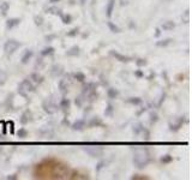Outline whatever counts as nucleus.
Returning <instances> with one entry per match:
<instances>
[{
  "mask_svg": "<svg viewBox=\"0 0 192 180\" xmlns=\"http://www.w3.org/2000/svg\"><path fill=\"white\" fill-rule=\"evenodd\" d=\"M150 162V154L146 149H137L133 154V163L137 168H144Z\"/></svg>",
  "mask_w": 192,
  "mask_h": 180,
  "instance_id": "obj_1",
  "label": "nucleus"
},
{
  "mask_svg": "<svg viewBox=\"0 0 192 180\" xmlns=\"http://www.w3.org/2000/svg\"><path fill=\"white\" fill-rule=\"evenodd\" d=\"M53 175L57 179H66L70 175V169L66 166L57 164L53 167Z\"/></svg>",
  "mask_w": 192,
  "mask_h": 180,
  "instance_id": "obj_2",
  "label": "nucleus"
},
{
  "mask_svg": "<svg viewBox=\"0 0 192 180\" xmlns=\"http://www.w3.org/2000/svg\"><path fill=\"white\" fill-rule=\"evenodd\" d=\"M34 90H35V88H34L32 83H31L29 79H24V80H22V83H21L19 86H18L19 94L23 95L24 97H27V94H28V93H32Z\"/></svg>",
  "mask_w": 192,
  "mask_h": 180,
  "instance_id": "obj_3",
  "label": "nucleus"
},
{
  "mask_svg": "<svg viewBox=\"0 0 192 180\" xmlns=\"http://www.w3.org/2000/svg\"><path fill=\"white\" fill-rule=\"evenodd\" d=\"M19 47H21V42L16 41V40H8L7 42L5 43V46H4V51H5L6 54L11 55L13 54Z\"/></svg>",
  "mask_w": 192,
  "mask_h": 180,
  "instance_id": "obj_4",
  "label": "nucleus"
},
{
  "mask_svg": "<svg viewBox=\"0 0 192 180\" xmlns=\"http://www.w3.org/2000/svg\"><path fill=\"white\" fill-rule=\"evenodd\" d=\"M42 108H43V110L46 112L47 114H54V113L58 110V106H57L51 99H48V100H46V101L43 102Z\"/></svg>",
  "mask_w": 192,
  "mask_h": 180,
  "instance_id": "obj_5",
  "label": "nucleus"
},
{
  "mask_svg": "<svg viewBox=\"0 0 192 180\" xmlns=\"http://www.w3.org/2000/svg\"><path fill=\"white\" fill-rule=\"evenodd\" d=\"M71 83H72V80H71V76L67 75V76H65L62 79H60V82H59V89H60V91L62 93H67L70 89V86H71Z\"/></svg>",
  "mask_w": 192,
  "mask_h": 180,
  "instance_id": "obj_6",
  "label": "nucleus"
},
{
  "mask_svg": "<svg viewBox=\"0 0 192 180\" xmlns=\"http://www.w3.org/2000/svg\"><path fill=\"white\" fill-rule=\"evenodd\" d=\"M83 150L92 157L102 156V154H103V149L101 148V147H84Z\"/></svg>",
  "mask_w": 192,
  "mask_h": 180,
  "instance_id": "obj_7",
  "label": "nucleus"
},
{
  "mask_svg": "<svg viewBox=\"0 0 192 180\" xmlns=\"http://www.w3.org/2000/svg\"><path fill=\"white\" fill-rule=\"evenodd\" d=\"M111 55H112V56H114L116 60H119V61H121V63H129V61L131 60L130 56H126V55L120 54V53L114 52V51H111Z\"/></svg>",
  "mask_w": 192,
  "mask_h": 180,
  "instance_id": "obj_8",
  "label": "nucleus"
},
{
  "mask_svg": "<svg viewBox=\"0 0 192 180\" xmlns=\"http://www.w3.org/2000/svg\"><path fill=\"white\" fill-rule=\"evenodd\" d=\"M114 6H115V0H108L107 6H106V16L108 18L112 17V13L114 11Z\"/></svg>",
  "mask_w": 192,
  "mask_h": 180,
  "instance_id": "obj_9",
  "label": "nucleus"
},
{
  "mask_svg": "<svg viewBox=\"0 0 192 180\" xmlns=\"http://www.w3.org/2000/svg\"><path fill=\"white\" fill-rule=\"evenodd\" d=\"M19 23H21V19L19 18H11V19H8L7 22H6V28L7 29H12V28L17 27Z\"/></svg>",
  "mask_w": 192,
  "mask_h": 180,
  "instance_id": "obj_10",
  "label": "nucleus"
},
{
  "mask_svg": "<svg viewBox=\"0 0 192 180\" xmlns=\"http://www.w3.org/2000/svg\"><path fill=\"white\" fill-rule=\"evenodd\" d=\"M62 72V67L60 65H54L53 67H52V70H51V73H52V76L53 77H58V76H60Z\"/></svg>",
  "mask_w": 192,
  "mask_h": 180,
  "instance_id": "obj_11",
  "label": "nucleus"
},
{
  "mask_svg": "<svg viewBox=\"0 0 192 180\" xmlns=\"http://www.w3.org/2000/svg\"><path fill=\"white\" fill-rule=\"evenodd\" d=\"M85 126V121L84 120H77L72 124V129L73 130H77V131H81L83 130V127Z\"/></svg>",
  "mask_w": 192,
  "mask_h": 180,
  "instance_id": "obj_12",
  "label": "nucleus"
},
{
  "mask_svg": "<svg viewBox=\"0 0 192 180\" xmlns=\"http://www.w3.org/2000/svg\"><path fill=\"white\" fill-rule=\"evenodd\" d=\"M96 89V84L94 83H88L83 86V94H89L90 91H94Z\"/></svg>",
  "mask_w": 192,
  "mask_h": 180,
  "instance_id": "obj_13",
  "label": "nucleus"
},
{
  "mask_svg": "<svg viewBox=\"0 0 192 180\" xmlns=\"http://www.w3.org/2000/svg\"><path fill=\"white\" fill-rule=\"evenodd\" d=\"M66 55L67 56H77V55H79V47L73 46L72 48H70L69 51L66 52Z\"/></svg>",
  "mask_w": 192,
  "mask_h": 180,
  "instance_id": "obj_14",
  "label": "nucleus"
},
{
  "mask_svg": "<svg viewBox=\"0 0 192 180\" xmlns=\"http://www.w3.org/2000/svg\"><path fill=\"white\" fill-rule=\"evenodd\" d=\"M161 28L163 30H173L175 28V23H173L172 21H167L161 25Z\"/></svg>",
  "mask_w": 192,
  "mask_h": 180,
  "instance_id": "obj_15",
  "label": "nucleus"
},
{
  "mask_svg": "<svg viewBox=\"0 0 192 180\" xmlns=\"http://www.w3.org/2000/svg\"><path fill=\"white\" fill-rule=\"evenodd\" d=\"M31 113L29 110H27V112H24L23 115H22V119H21V123L22 124H28L29 121L31 120Z\"/></svg>",
  "mask_w": 192,
  "mask_h": 180,
  "instance_id": "obj_16",
  "label": "nucleus"
},
{
  "mask_svg": "<svg viewBox=\"0 0 192 180\" xmlns=\"http://www.w3.org/2000/svg\"><path fill=\"white\" fill-rule=\"evenodd\" d=\"M8 8H10V4L6 2V1H4V2H1V4H0V11H1L2 16H6Z\"/></svg>",
  "mask_w": 192,
  "mask_h": 180,
  "instance_id": "obj_17",
  "label": "nucleus"
},
{
  "mask_svg": "<svg viewBox=\"0 0 192 180\" xmlns=\"http://www.w3.org/2000/svg\"><path fill=\"white\" fill-rule=\"evenodd\" d=\"M31 56H32V51H27L24 55L22 56V64H27L29 60L31 59Z\"/></svg>",
  "mask_w": 192,
  "mask_h": 180,
  "instance_id": "obj_18",
  "label": "nucleus"
},
{
  "mask_svg": "<svg viewBox=\"0 0 192 180\" xmlns=\"http://www.w3.org/2000/svg\"><path fill=\"white\" fill-rule=\"evenodd\" d=\"M143 129H144L143 125H142L140 123H137V124H135V125H133V127H132V131H133L135 134H139V133H142Z\"/></svg>",
  "mask_w": 192,
  "mask_h": 180,
  "instance_id": "obj_19",
  "label": "nucleus"
},
{
  "mask_svg": "<svg viewBox=\"0 0 192 180\" xmlns=\"http://www.w3.org/2000/svg\"><path fill=\"white\" fill-rule=\"evenodd\" d=\"M30 78L32 79V82H35V83H42V80H43V78H42V76H40L38 73H36V72H34V73H31L30 75Z\"/></svg>",
  "mask_w": 192,
  "mask_h": 180,
  "instance_id": "obj_20",
  "label": "nucleus"
},
{
  "mask_svg": "<svg viewBox=\"0 0 192 180\" xmlns=\"http://www.w3.org/2000/svg\"><path fill=\"white\" fill-rule=\"evenodd\" d=\"M172 41H173L172 39H166V40H162V41H157L156 42V46L157 47H166V46H168V45L172 43Z\"/></svg>",
  "mask_w": 192,
  "mask_h": 180,
  "instance_id": "obj_21",
  "label": "nucleus"
},
{
  "mask_svg": "<svg viewBox=\"0 0 192 180\" xmlns=\"http://www.w3.org/2000/svg\"><path fill=\"white\" fill-rule=\"evenodd\" d=\"M107 95H108V97H109V99H112V100H113V99H115V97L119 95V93H118V90H116V89L109 88V89H108V91H107Z\"/></svg>",
  "mask_w": 192,
  "mask_h": 180,
  "instance_id": "obj_22",
  "label": "nucleus"
},
{
  "mask_svg": "<svg viewBox=\"0 0 192 180\" xmlns=\"http://www.w3.org/2000/svg\"><path fill=\"white\" fill-rule=\"evenodd\" d=\"M101 124H102V123H101L100 118L95 117V118H92L91 120L89 121V124H88V125L90 126V127H94V126H100Z\"/></svg>",
  "mask_w": 192,
  "mask_h": 180,
  "instance_id": "obj_23",
  "label": "nucleus"
},
{
  "mask_svg": "<svg viewBox=\"0 0 192 180\" xmlns=\"http://www.w3.org/2000/svg\"><path fill=\"white\" fill-rule=\"evenodd\" d=\"M47 12H49V13H52V15H59V16H60V17L62 16V10H59V8L55 7V6H53V7L47 8Z\"/></svg>",
  "mask_w": 192,
  "mask_h": 180,
  "instance_id": "obj_24",
  "label": "nucleus"
},
{
  "mask_svg": "<svg viewBox=\"0 0 192 180\" xmlns=\"http://www.w3.org/2000/svg\"><path fill=\"white\" fill-rule=\"evenodd\" d=\"M126 102L131 103V105H140L142 103V99H139V97H130V99L126 100Z\"/></svg>",
  "mask_w": 192,
  "mask_h": 180,
  "instance_id": "obj_25",
  "label": "nucleus"
},
{
  "mask_svg": "<svg viewBox=\"0 0 192 180\" xmlns=\"http://www.w3.org/2000/svg\"><path fill=\"white\" fill-rule=\"evenodd\" d=\"M59 107H60V108H62V109H66V108H69V107H70V101L67 100V99H62V101H60V103H59Z\"/></svg>",
  "mask_w": 192,
  "mask_h": 180,
  "instance_id": "obj_26",
  "label": "nucleus"
},
{
  "mask_svg": "<svg viewBox=\"0 0 192 180\" xmlns=\"http://www.w3.org/2000/svg\"><path fill=\"white\" fill-rule=\"evenodd\" d=\"M53 53H54L53 47H47L41 51V55H51V54H53Z\"/></svg>",
  "mask_w": 192,
  "mask_h": 180,
  "instance_id": "obj_27",
  "label": "nucleus"
},
{
  "mask_svg": "<svg viewBox=\"0 0 192 180\" xmlns=\"http://www.w3.org/2000/svg\"><path fill=\"white\" fill-rule=\"evenodd\" d=\"M107 25H108V28L111 29V32H120V28H119V27H116V25H115V24H113L112 22H108Z\"/></svg>",
  "mask_w": 192,
  "mask_h": 180,
  "instance_id": "obj_28",
  "label": "nucleus"
},
{
  "mask_svg": "<svg viewBox=\"0 0 192 180\" xmlns=\"http://www.w3.org/2000/svg\"><path fill=\"white\" fill-rule=\"evenodd\" d=\"M183 121H184V120H183V119H180V120H179V123L175 124V125H172V124H170V125H169V130H170V131H178V130L180 129L181 124H183Z\"/></svg>",
  "mask_w": 192,
  "mask_h": 180,
  "instance_id": "obj_29",
  "label": "nucleus"
},
{
  "mask_svg": "<svg viewBox=\"0 0 192 180\" xmlns=\"http://www.w3.org/2000/svg\"><path fill=\"white\" fill-rule=\"evenodd\" d=\"M73 76H75V78H76L78 82H84V80H85L84 73H82V72H76Z\"/></svg>",
  "mask_w": 192,
  "mask_h": 180,
  "instance_id": "obj_30",
  "label": "nucleus"
},
{
  "mask_svg": "<svg viewBox=\"0 0 192 180\" xmlns=\"http://www.w3.org/2000/svg\"><path fill=\"white\" fill-rule=\"evenodd\" d=\"M173 161V157L170 156V155H163V156L161 157V162L162 163H169V162H172Z\"/></svg>",
  "mask_w": 192,
  "mask_h": 180,
  "instance_id": "obj_31",
  "label": "nucleus"
},
{
  "mask_svg": "<svg viewBox=\"0 0 192 180\" xmlns=\"http://www.w3.org/2000/svg\"><path fill=\"white\" fill-rule=\"evenodd\" d=\"M62 23H65V24H70L72 22V17L70 16V15H64V13H62Z\"/></svg>",
  "mask_w": 192,
  "mask_h": 180,
  "instance_id": "obj_32",
  "label": "nucleus"
},
{
  "mask_svg": "<svg viewBox=\"0 0 192 180\" xmlns=\"http://www.w3.org/2000/svg\"><path fill=\"white\" fill-rule=\"evenodd\" d=\"M6 78H7V75H6L5 72L0 71V85L5 83V80H6Z\"/></svg>",
  "mask_w": 192,
  "mask_h": 180,
  "instance_id": "obj_33",
  "label": "nucleus"
},
{
  "mask_svg": "<svg viewBox=\"0 0 192 180\" xmlns=\"http://www.w3.org/2000/svg\"><path fill=\"white\" fill-rule=\"evenodd\" d=\"M113 110H114L113 106H112V105H108L107 109L105 110V115H112V114H113Z\"/></svg>",
  "mask_w": 192,
  "mask_h": 180,
  "instance_id": "obj_34",
  "label": "nucleus"
},
{
  "mask_svg": "<svg viewBox=\"0 0 192 180\" xmlns=\"http://www.w3.org/2000/svg\"><path fill=\"white\" fill-rule=\"evenodd\" d=\"M34 21H35V24H36V25H42V23H43V18H42V16H35Z\"/></svg>",
  "mask_w": 192,
  "mask_h": 180,
  "instance_id": "obj_35",
  "label": "nucleus"
},
{
  "mask_svg": "<svg viewBox=\"0 0 192 180\" xmlns=\"http://www.w3.org/2000/svg\"><path fill=\"white\" fill-rule=\"evenodd\" d=\"M157 120H159L157 114H156V113H151V114H150V123H151V124H155Z\"/></svg>",
  "mask_w": 192,
  "mask_h": 180,
  "instance_id": "obj_36",
  "label": "nucleus"
},
{
  "mask_svg": "<svg viewBox=\"0 0 192 180\" xmlns=\"http://www.w3.org/2000/svg\"><path fill=\"white\" fill-rule=\"evenodd\" d=\"M132 180H146L148 179V177H143V175H138V174H135V175H132Z\"/></svg>",
  "mask_w": 192,
  "mask_h": 180,
  "instance_id": "obj_37",
  "label": "nucleus"
},
{
  "mask_svg": "<svg viewBox=\"0 0 192 180\" xmlns=\"http://www.w3.org/2000/svg\"><path fill=\"white\" fill-rule=\"evenodd\" d=\"M17 134L21 137V138H24V137H27V134H28V132H27V130H24V129H21L18 132H17Z\"/></svg>",
  "mask_w": 192,
  "mask_h": 180,
  "instance_id": "obj_38",
  "label": "nucleus"
},
{
  "mask_svg": "<svg viewBox=\"0 0 192 180\" xmlns=\"http://www.w3.org/2000/svg\"><path fill=\"white\" fill-rule=\"evenodd\" d=\"M77 34H78V29H77V28H75V29L70 30V32H67L66 35H67V36H70V37H72V36H76Z\"/></svg>",
  "mask_w": 192,
  "mask_h": 180,
  "instance_id": "obj_39",
  "label": "nucleus"
},
{
  "mask_svg": "<svg viewBox=\"0 0 192 180\" xmlns=\"http://www.w3.org/2000/svg\"><path fill=\"white\" fill-rule=\"evenodd\" d=\"M106 164H107V162H106V161H101V162H99L97 167H96V171H97V172H99V171H101V169H102V168H103Z\"/></svg>",
  "mask_w": 192,
  "mask_h": 180,
  "instance_id": "obj_40",
  "label": "nucleus"
},
{
  "mask_svg": "<svg viewBox=\"0 0 192 180\" xmlns=\"http://www.w3.org/2000/svg\"><path fill=\"white\" fill-rule=\"evenodd\" d=\"M136 64H137L138 66H145V65H146V60H145V59H138V60L136 61Z\"/></svg>",
  "mask_w": 192,
  "mask_h": 180,
  "instance_id": "obj_41",
  "label": "nucleus"
},
{
  "mask_svg": "<svg viewBox=\"0 0 192 180\" xmlns=\"http://www.w3.org/2000/svg\"><path fill=\"white\" fill-rule=\"evenodd\" d=\"M142 132H143V134H144V137H143V138H144V139H149V136H150L149 131H148L146 129H143V131H142Z\"/></svg>",
  "mask_w": 192,
  "mask_h": 180,
  "instance_id": "obj_42",
  "label": "nucleus"
},
{
  "mask_svg": "<svg viewBox=\"0 0 192 180\" xmlns=\"http://www.w3.org/2000/svg\"><path fill=\"white\" fill-rule=\"evenodd\" d=\"M75 102H76V105L78 106V107H81V106H82V103H83V101H82V97H77Z\"/></svg>",
  "mask_w": 192,
  "mask_h": 180,
  "instance_id": "obj_43",
  "label": "nucleus"
},
{
  "mask_svg": "<svg viewBox=\"0 0 192 180\" xmlns=\"http://www.w3.org/2000/svg\"><path fill=\"white\" fill-rule=\"evenodd\" d=\"M131 0H120V4L123 5V6H125V5H129L130 4Z\"/></svg>",
  "mask_w": 192,
  "mask_h": 180,
  "instance_id": "obj_44",
  "label": "nucleus"
},
{
  "mask_svg": "<svg viewBox=\"0 0 192 180\" xmlns=\"http://www.w3.org/2000/svg\"><path fill=\"white\" fill-rule=\"evenodd\" d=\"M189 13H190V11L187 10V11L185 12V23H187V22H189Z\"/></svg>",
  "mask_w": 192,
  "mask_h": 180,
  "instance_id": "obj_45",
  "label": "nucleus"
},
{
  "mask_svg": "<svg viewBox=\"0 0 192 180\" xmlns=\"http://www.w3.org/2000/svg\"><path fill=\"white\" fill-rule=\"evenodd\" d=\"M57 37V35H49V36H46V40L47 41H51V40H53Z\"/></svg>",
  "mask_w": 192,
  "mask_h": 180,
  "instance_id": "obj_46",
  "label": "nucleus"
},
{
  "mask_svg": "<svg viewBox=\"0 0 192 180\" xmlns=\"http://www.w3.org/2000/svg\"><path fill=\"white\" fill-rule=\"evenodd\" d=\"M136 76H137V77H142V76H143V73H142L140 71H137V72H136Z\"/></svg>",
  "mask_w": 192,
  "mask_h": 180,
  "instance_id": "obj_47",
  "label": "nucleus"
},
{
  "mask_svg": "<svg viewBox=\"0 0 192 180\" xmlns=\"http://www.w3.org/2000/svg\"><path fill=\"white\" fill-rule=\"evenodd\" d=\"M7 179L15 180V179H17V177H16V175H11V177H10V175H8V177H7Z\"/></svg>",
  "mask_w": 192,
  "mask_h": 180,
  "instance_id": "obj_48",
  "label": "nucleus"
},
{
  "mask_svg": "<svg viewBox=\"0 0 192 180\" xmlns=\"http://www.w3.org/2000/svg\"><path fill=\"white\" fill-rule=\"evenodd\" d=\"M49 1H51V2H52V4H55V2H58V1H59V0H49Z\"/></svg>",
  "mask_w": 192,
  "mask_h": 180,
  "instance_id": "obj_49",
  "label": "nucleus"
},
{
  "mask_svg": "<svg viewBox=\"0 0 192 180\" xmlns=\"http://www.w3.org/2000/svg\"><path fill=\"white\" fill-rule=\"evenodd\" d=\"M156 36H160V30H159V29L156 30Z\"/></svg>",
  "mask_w": 192,
  "mask_h": 180,
  "instance_id": "obj_50",
  "label": "nucleus"
},
{
  "mask_svg": "<svg viewBox=\"0 0 192 180\" xmlns=\"http://www.w3.org/2000/svg\"><path fill=\"white\" fill-rule=\"evenodd\" d=\"M79 1H81V4H82V5H84L85 1H86V0H79Z\"/></svg>",
  "mask_w": 192,
  "mask_h": 180,
  "instance_id": "obj_51",
  "label": "nucleus"
}]
</instances>
